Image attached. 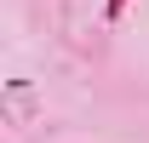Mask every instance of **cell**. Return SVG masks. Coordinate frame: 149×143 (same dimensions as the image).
<instances>
[{
	"mask_svg": "<svg viewBox=\"0 0 149 143\" xmlns=\"http://www.w3.org/2000/svg\"><path fill=\"white\" fill-rule=\"evenodd\" d=\"M126 6H132V0H103V12H109V23L120 17V12H126Z\"/></svg>",
	"mask_w": 149,
	"mask_h": 143,
	"instance_id": "1",
	"label": "cell"
}]
</instances>
